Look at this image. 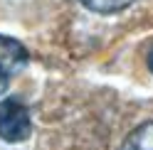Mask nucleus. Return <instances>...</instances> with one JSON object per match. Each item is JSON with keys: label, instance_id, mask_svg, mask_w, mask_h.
<instances>
[{"label": "nucleus", "instance_id": "f257e3e1", "mask_svg": "<svg viewBox=\"0 0 153 150\" xmlns=\"http://www.w3.org/2000/svg\"><path fill=\"white\" fill-rule=\"evenodd\" d=\"M32 133L30 111L17 99L0 101V138L5 143H22Z\"/></svg>", "mask_w": 153, "mask_h": 150}, {"label": "nucleus", "instance_id": "f03ea898", "mask_svg": "<svg viewBox=\"0 0 153 150\" xmlns=\"http://www.w3.org/2000/svg\"><path fill=\"white\" fill-rule=\"evenodd\" d=\"M27 64V49L13 40V37L0 35V93L10 86L13 76H17Z\"/></svg>", "mask_w": 153, "mask_h": 150}, {"label": "nucleus", "instance_id": "7ed1b4c3", "mask_svg": "<svg viewBox=\"0 0 153 150\" xmlns=\"http://www.w3.org/2000/svg\"><path fill=\"white\" fill-rule=\"evenodd\" d=\"M121 150H153V121L133 128L123 140Z\"/></svg>", "mask_w": 153, "mask_h": 150}, {"label": "nucleus", "instance_id": "20e7f679", "mask_svg": "<svg viewBox=\"0 0 153 150\" xmlns=\"http://www.w3.org/2000/svg\"><path fill=\"white\" fill-rule=\"evenodd\" d=\"M79 3L91 12H99V15H111V12H119L123 7H128L133 0H79Z\"/></svg>", "mask_w": 153, "mask_h": 150}, {"label": "nucleus", "instance_id": "39448f33", "mask_svg": "<svg viewBox=\"0 0 153 150\" xmlns=\"http://www.w3.org/2000/svg\"><path fill=\"white\" fill-rule=\"evenodd\" d=\"M148 69H151V74H153V49H151V54H148Z\"/></svg>", "mask_w": 153, "mask_h": 150}]
</instances>
